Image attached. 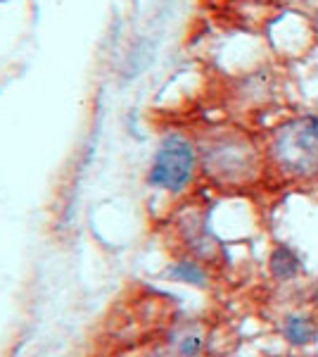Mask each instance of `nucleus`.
<instances>
[{
	"instance_id": "nucleus-1",
	"label": "nucleus",
	"mask_w": 318,
	"mask_h": 357,
	"mask_svg": "<svg viewBox=\"0 0 318 357\" xmlns=\"http://www.w3.org/2000/svg\"><path fill=\"white\" fill-rule=\"evenodd\" d=\"M200 174L225 191H242L262 178L264 148L240 126H212L198 141Z\"/></svg>"
},
{
	"instance_id": "nucleus-2",
	"label": "nucleus",
	"mask_w": 318,
	"mask_h": 357,
	"mask_svg": "<svg viewBox=\"0 0 318 357\" xmlns=\"http://www.w3.org/2000/svg\"><path fill=\"white\" fill-rule=\"evenodd\" d=\"M266 172L283 183L318 181V114H297L276 124L264 141Z\"/></svg>"
},
{
	"instance_id": "nucleus-3",
	"label": "nucleus",
	"mask_w": 318,
	"mask_h": 357,
	"mask_svg": "<svg viewBox=\"0 0 318 357\" xmlns=\"http://www.w3.org/2000/svg\"><path fill=\"white\" fill-rule=\"evenodd\" d=\"M200 174L198 143L183 131H169L161 136L154 148L145 172V183L150 188L166 195H183Z\"/></svg>"
},
{
	"instance_id": "nucleus-4",
	"label": "nucleus",
	"mask_w": 318,
	"mask_h": 357,
	"mask_svg": "<svg viewBox=\"0 0 318 357\" xmlns=\"http://www.w3.org/2000/svg\"><path fill=\"white\" fill-rule=\"evenodd\" d=\"M178 231H181V238H183V243H186L193 260L209 262L216 257L218 241H216V236L212 234L209 220H207L205 212L186 215L181 220V229H178Z\"/></svg>"
},
{
	"instance_id": "nucleus-5",
	"label": "nucleus",
	"mask_w": 318,
	"mask_h": 357,
	"mask_svg": "<svg viewBox=\"0 0 318 357\" xmlns=\"http://www.w3.org/2000/svg\"><path fill=\"white\" fill-rule=\"evenodd\" d=\"M278 331L283 341L292 348H309L318 338V319L309 310H287L280 317Z\"/></svg>"
},
{
	"instance_id": "nucleus-6",
	"label": "nucleus",
	"mask_w": 318,
	"mask_h": 357,
	"mask_svg": "<svg viewBox=\"0 0 318 357\" xmlns=\"http://www.w3.org/2000/svg\"><path fill=\"white\" fill-rule=\"evenodd\" d=\"M269 274L278 284H290V281L299 279L304 274V262L290 245L278 243L269 257Z\"/></svg>"
},
{
	"instance_id": "nucleus-7",
	"label": "nucleus",
	"mask_w": 318,
	"mask_h": 357,
	"mask_svg": "<svg viewBox=\"0 0 318 357\" xmlns=\"http://www.w3.org/2000/svg\"><path fill=\"white\" fill-rule=\"evenodd\" d=\"M205 348V331L195 324H183L176 331H171L166 341L169 357H200Z\"/></svg>"
},
{
	"instance_id": "nucleus-8",
	"label": "nucleus",
	"mask_w": 318,
	"mask_h": 357,
	"mask_svg": "<svg viewBox=\"0 0 318 357\" xmlns=\"http://www.w3.org/2000/svg\"><path fill=\"white\" fill-rule=\"evenodd\" d=\"M166 276L173 281H181V284L188 286H198V289H207L209 284V274L202 267L200 260H193V257H181L166 269Z\"/></svg>"
},
{
	"instance_id": "nucleus-9",
	"label": "nucleus",
	"mask_w": 318,
	"mask_h": 357,
	"mask_svg": "<svg viewBox=\"0 0 318 357\" xmlns=\"http://www.w3.org/2000/svg\"><path fill=\"white\" fill-rule=\"evenodd\" d=\"M311 29H314V33H316V38H318V10L314 13V17H311Z\"/></svg>"
},
{
	"instance_id": "nucleus-10",
	"label": "nucleus",
	"mask_w": 318,
	"mask_h": 357,
	"mask_svg": "<svg viewBox=\"0 0 318 357\" xmlns=\"http://www.w3.org/2000/svg\"><path fill=\"white\" fill-rule=\"evenodd\" d=\"M200 357H202V355H200Z\"/></svg>"
}]
</instances>
